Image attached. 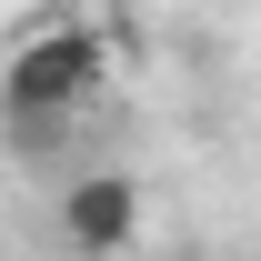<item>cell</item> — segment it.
Instances as JSON below:
<instances>
[{
    "label": "cell",
    "mask_w": 261,
    "mask_h": 261,
    "mask_svg": "<svg viewBox=\"0 0 261 261\" xmlns=\"http://www.w3.org/2000/svg\"><path fill=\"white\" fill-rule=\"evenodd\" d=\"M50 231H61L70 261H130L141 251V181L130 171H81L50 211Z\"/></svg>",
    "instance_id": "2"
},
{
    "label": "cell",
    "mask_w": 261,
    "mask_h": 261,
    "mask_svg": "<svg viewBox=\"0 0 261 261\" xmlns=\"http://www.w3.org/2000/svg\"><path fill=\"white\" fill-rule=\"evenodd\" d=\"M100 91H111V40H100L91 20H50V31H31L10 50V70H0V130H10L20 151H50Z\"/></svg>",
    "instance_id": "1"
}]
</instances>
